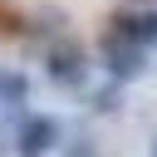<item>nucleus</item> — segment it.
<instances>
[{"mask_svg":"<svg viewBox=\"0 0 157 157\" xmlns=\"http://www.w3.org/2000/svg\"><path fill=\"white\" fill-rule=\"evenodd\" d=\"M54 137H59V123L54 118H29L20 128V157H44L54 147Z\"/></svg>","mask_w":157,"mask_h":157,"instance_id":"nucleus-2","label":"nucleus"},{"mask_svg":"<svg viewBox=\"0 0 157 157\" xmlns=\"http://www.w3.org/2000/svg\"><path fill=\"white\" fill-rule=\"evenodd\" d=\"M49 74H54L59 83H74V78H78V49H74V44L49 49Z\"/></svg>","mask_w":157,"mask_h":157,"instance_id":"nucleus-3","label":"nucleus"},{"mask_svg":"<svg viewBox=\"0 0 157 157\" xmlns=\"http://www.w3.org/2000/svg\"><path fill=\"white\" fill-rule=\"evenodd\" d=\"M103 54H108V69H113L118 78H132V74L142 69V49H137L132 39H123L118 29H113V34L103 39Z\"/></svg>","mask_w":157,"mask_h":157,"instance_id":"nucleus-1","label":"nucleus"}]
</instances>
